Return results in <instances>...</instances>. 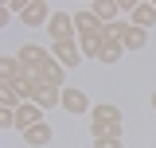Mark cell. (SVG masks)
Returning a JSON list of instances; mask_svg holds the SVG:
<instances>
[{"label":"cell","mask_w":156,"mask_h":148,"mask_svg":"<svg viewBox=\"0 0 156 148\" xmlns=\"http://www.w3.org/2000/svg\"><path fill=\"white\" fill-rule=\"evenodd\" d=\"M90 125H121V109L109 105V101L105 105H94L90 109Z\"/></svg>","instance_id":"cell-8"},{"label":"cell","mask_w":156,"mask_h":148,"mask_svg":"<svg viewBox=\"0 0 156 148\" xmlns=\"http://www.w3.org/2000/svg\"><path fill=\"white\" fill-rule=\"evenodd\" d=\"M90 8H94V16L101 19V23H113V16L121 12V4H117V0H94Z\"/></svg>","instance_id":"cell-11"},{"label":"cell","mask_w":156,"mask_h":148,"mask_svg":"<svg viewBox=\"0 0 156 148\" xmlns=\"http://www.w3.org/2000/svg\"><path fill=\"white\" fill-rule=\"evenodd\" d=\"M51 55H55L62 66H78L82 47H78V39H62V43H51Z\"/></svg>","instance_id":"cell-2"},{"label":"cell","mask_w":156,"mask_h":148,"mask_svg":"<svg viewBox=\"0 0 156 148\" xmlns=\"http://www.w3.org/2000/svg\"><path fill=\"white\" fill-rule=\"evenodd\" d=\"M35 125H43V109H39L35 101H23V105L16 109V129L27 132V129H35Z\"/></svg>","instance_id":"cell-3"},{"label":"cell","mask_w":156,"mask_h":148,"mask_svg":"<svg viewBox=\"0 0 156 148\" xmlns=\"http://www.w3.org/2000/svg\"><path fill=\"white\" fill-rule=\"evenodd\" d=\"M121 55H125V43H113V39H105V47H101V58H98V62L113 66V62H117Z\"/></svg>","instance_id":"cell-13"},{"label":"cell","mask_w":156,"mask_h":148,"mask_svg":"<svg viewBox=\"0 0 156 148\" xmlns=\"http://www.w3.org/2000/svg\"><path fill=\"white\" fill-rule=\"evenodd\" d=\"M78 47H82V58H101L105 31H101V35H78Z\"/></svg>","instance_id":"cell-9"},{"label":"cell","mask_w":156,"mask_h":148,"mask_svg":"<svg viewBox=\"0 0 156 148\" xmlns=\"http://www.w3.org/2000/svg\"><path fill=\"white\" fill-rule=\"evenodd\" d=\"M144 43H148V35H144L140 27H133V23H129V31H125V51H140Z\"/></svg>","instance_id":"cell-14"},{"label":"cell","mask_w":156,"mask_h":148,"mask_svg":"<svg viewBox=\"0 0 156 148\" xmlns=\"http://www.w3.org/2000/svg\"><path fill=\"white\" fill-rule=\"evenodd\" d=\"M152 23H156V4H136V8H133V27L148 31Z\"/></svg>","instance_id":"cell-10"},{"label":"cell","mask_w":156,"mask_h":148,"mask_svg":"<svg viewBox=\"0 0 156 148\" xmlns=\"http://www.w3.org/2000/svg\"><path fill=\"white\" fill-rule=\"evenodd\" d=\"M62 109L66 113H90L94 105H90V97L82 90H74V86H62Z\"/></svg>","instance_id":"cell-5"},{"label":"cell","mask_w":156,"mask_h":148,"mask_svg":"<svg viewBox=\"0 0 156 148\" xmlns=\"http://www.w3.org/2000/svg\"><path fill=\"white\" fill-rule=\"evenodd\" d=\"M23 140H27L31 148H43L47 140H51V125L43 121V125H35V129H27V132H23Z\"/></svg>","instance_id":"cell-12"},{"label":"cell","mask_w":156,"mask_h":148,"mask_svg":"<svg viewBox=\"0 0 156 148\" xmlns=\"http://www.w3.org/2000/svg\"><path fill=\"white\" fill-rule=\"evenodd\" d=\"M47 31H51V43L78 39V27H74V16H70V12H51V23H47Z\"/></svg>","instance_id":"cell-1"},{"label":"cell","mask_w":156,"mask_h":148,"mask_svg":"<svg viewBox=\"0 0 156 148\" xmlns=\"http://www.w3.org/2000/svg\"><path fill=\"white\" fill-rule=\"evenodd\" d=\"M0 129H16V109H0Z\"/></svg>","instance_id":"cell-16"},{"label":"cell","mask_w":156,"mask_h":148,"mask_svg":"<svg viewBox=\"0 0 156 148\" xmlns=\"http://www.w3.org/2000/svg\"><path fill=\"white\" fill-rule=\"evenodd\" d=\"M74 27H78V35H101V31H105V23L94 16V8L74 12Z\"/></svg>","instance_id":"cell-4"},{"label":"cell","mask_w":156,"mask_h":148,"mask_svg":"<svg viewBox=\"0 0 156 148\" xmlns=\"http://www.w3.org/2000/svg\"><path fill=\"white\" fill-rule=\"evenodd\" d=\"M94 148H121V140H94Z\"/></svg>","instance_id":"cell-17"},{"label":"cell","mask_w":156,"mask_h":148,"mask_svg":"<svg viewBox=\"0 0 156 148\" xmlns=\"http://www.w3.org/2000/svg\"><path fill=\"white\" fill-rule=\"evenodd\" d=\"M152 109H156V93H152Z\"/></svg>","instance_id":"cell-18"},{"label":"cell","mask_w":156,"mask_h":148,"mask_svg":"<svg viewBox=\"0 0 156 148\" xmlns=\"http://www.w3.org/2000/svg\"><path fill=\"white\" fill-rule=\"evenodd\" d=\"M20 19H23L27 27H39V23H51V12H47V4H43V0H31V4L20 12Z\"/></svg>","instance_id":"cell-6"},{"label":"cell","mask_w":156,"mask_h":148,"mask_svg":"<svg viewBox=\"0 0 156 148\" xmlns=\"http://www.w3.org/2000/svg\"><path fill=\"white\" fill-rule=\"evenodd\" d=\"M94 140H121V125H90Z\"/></svg>","instance_id":"cell-15"},{"label":"cell","mask_w":156,"mask_h":148,"mask_svg":"<svg viewBox=\"0 0 156 148\" xmlns=\"http://www.w3.org/2000/svg\"><path fill=\"white\" fill-rule=\"evenodd\" d=\"M31 101H35L39 109H62V90H55V86H35V93H31Z\"/></svg>","instance_id":"cell-7"}]
</instances>
